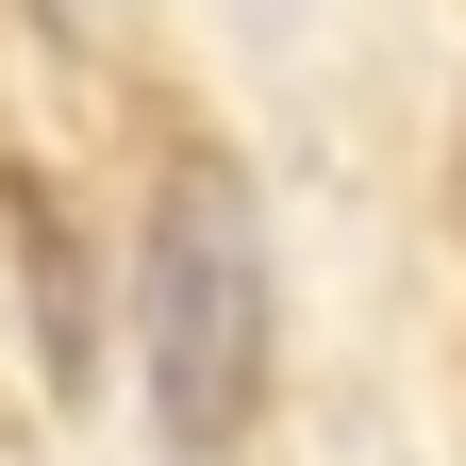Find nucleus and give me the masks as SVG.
I'll use <instances>...</instances> for the list:
<instances>
[{"label":"nucleus","mask_w":466,"mask_h":466,"mask_svg":"<svg viewBox=\"0 0 466 466\" xmlns=\"http://www.w3.org/2000/svg\"><path fill=\"white\" fill-rule=\"evenodd\" d=\"M134 350H150V433L167 450H233L250 433V400H267V233H250V184L217 150H184L167 200H150Z\"/></svg>","instance_id":"1"}]
</instances>
